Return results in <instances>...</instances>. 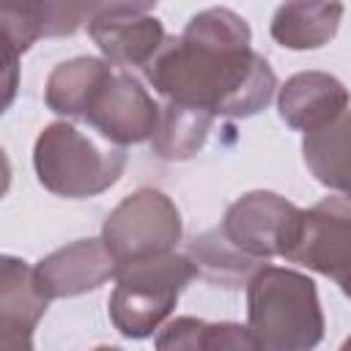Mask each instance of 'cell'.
I'll return each mask as SVG.
<instances>
[{"instance_id":"2e32d148","label":"cell","mask_w":351,"mask_h":351,"mask_svg":"<svg viewBox=\"0 0 351 351\" xmlns=\"http://www.w3.org/2000/svg\"><path fill=\"white\" fill-rule=\"evenodd\" d=\"M340 19V3H285L271 16V38L288 49H318L335 38Z\"/></svg>"},{"instance_id":"5bb4252c","label":"cell","mask_w":351,"mask_h":351,"mask_svg":"<svg viewBox=\"0 0 351 351\" xmlns=\"http://www.w3.org/2000/svg\"><path fill=\"white\" fill-rule=\"evenodd\" d=\"M302 154L318 184L351 200V110L304 134Z\"/></svg>"},{"instance_id":"ac0fdd59","label":"cell","mask_w":351,"mask_h":351,"mask_svg":"<svg viewBox=\"0 0 351 351\" xmlns=\"http://www.w3.org/2000/svg\"><path fill=\"white\" fill-rule=\"evenodd\" d=\"M156 351H211V324L192 315L173 318L159 329Z\"/></svg>"},{"instance_id":"7a4b0ae2","label":"cell","mask_w":351,"mask_h":351,"mask_svg":"<svg viewBox=\"0 0 351 351\" xmlns=\"http://www.w3.org/2000/svg\"><path fill=\"white\" fill-rule=\"evenodd\" d=\"M247 326L263 351H313L324 340L315 282L285 266H263L247 282Z\"/></svg>"},{"instance_id":"3957f363","label":"cell","mask_w":351,"mask_h":351,"mask_svg":"<svg viewBox=\"0 0 351 351\" xmlns=\"http://www.w3.org/2000/svg\"><path fill=\"white\" fill-rule=\"evenodd\" d=\"M33 167L44 189L77 200L107 192L121 178L126 154L99 145L69 121H52L36 137Z\"/></svg>"},{"instance_id":"8fae6325","label":"cell","mask_w":351,"mask_h":351,"mask_svg":"<svg viewBox=\"0 0 351 351\" xmlns=\"http://www.w3.org/2000/svg\"><path fill=\"white\" fill-rule=\"evenodd\" d=\"M41 293L52 299H71L88 291H96L107 280L118 277V263L107 252L101 239L71 241L33 266Z\"/></svg>"},{"instance_id":"5b68a950","label":"cell","mask_w":351,"mask_h":351,"mask_svg":"<svg viewBox=\"0 0 351 351\" xmlns=\"http://www.w3.org/2000/svg\"><path fill=\"white\" fill-rule=\"evenodd\" d=\"M101 241L118 263V271L170 255L181 241V214L165 192L148 186L137 189L107 214Z\"/></svg>"},{"instance_id":"9c48e42d","label":"cell","mask_w":351,"mask_h":351,"mask_svg":"<svg viewBox=\"0 0 351 351\" xmlns=\"http://www.w3.org/2000/svg\"><path fill=\"white\" fill-rule=\"evenodd\" d=\"M162 107L143 88L137 77L123 69H112L104 85L96 90L85 110V121L110 143L132 145L151 140L159 123Z\"/></svg>"},{"instance_id":"d6986e66","label":"cell","mask_w":351,"mask_h":351,"mask_svg":"<svg viewBox=\"0 0 351 351\" xmlns=\"http://www.w3.org/2000/svg\"><path fill=\"white\" fill-rule=\"evenodd\" d=\"M93 351H121V348H115V346H96Z\"/></svg>"},{"instance_id":"4fadbf2b","label":"cell","mask_w":351,"mask_h":351,"mask_svg":"<svg viewBox=\"0 0 351 351\" xmlns=\"http://www.w3.org/2000/svg\"><path fill=\"white\" fill-rule=\"evenodd\" d=\"M348 88L326 71H299L285 80L277 96L280 118L304 134L326 126L348 110Z\"/></svg>"},{"instance_id":"ba28073f","label":"cell","mask_w":351,"mask_h":351,"mask_svg":"<svg viewBox=\"0 0 351 351\" xmlns=\"http://www.w3.org/2000/svg\"><path fill=\"white\" fill-rule=\"evenodd\" d=\"M88 33L104 60L121 69H148L167 44L165 27L148 3L96 5L88 19Z\"/></svg>"},{"instance_id":"6da1fadb","label":"cell","mask_w":351,"mask_h":351,"mask_svg":"<svg viewBox=\"0 0 351 351\" xmlns=\"http://www.w3.org/2000/svg\"><path fill=\"white\" fill-rule=\"evenodd\" d=\"M148 80L167 101L206 110L214 118H250L277 90L271 66L252 49L250 25L230 8L195 14L148 66Z\"/></svg>"},{"instance_id":"8992f818","label":"cell","mask_w":351,"mask_h":351,"mask_svg":"<svg viewBox=\"0 0 351 351\" xmlns=\"http://www.w3.org/2000/svg\"><path fill=\"white\" fill-rule=\"evenodd\" d=\"M302 208L277 192L255 189L233 200L217 228L222 241L255 266H266L271 258H282Z\"/></svg>"},{"instance_id":"ffe728a7","label":"cell","mask_w":351,"mask_h":351,"mask_svg":"<svg viewBox=\"0 0 351 351\" xmlns=\"http://www.w3.org/2000/svg\"><path fill=\"white\" fill-rule=\"evenodd\" d=\"M340 351H351V335L343 340V346H340Z\"/></svg>"},{"instance_id":"e0dca14e","label":"cell","mask_w":351,"mask_h":351,"mask_svg":"<svg viewBox=\"0 0 351 351\" xmlns=\"http://www.w3.org/2000/svg\"><path fill=\"white\" fill-rule=\"evenodd\" d=\"M211 123H214L211 112L167 101L159 112V123L151 137V148L156 156H162L167 162L192 159L206 145Z\"/></svg>"},{"instance_id":"52a82bcc","label":"cell","mask_w":351,"mask_h":351,"mask_svg":"<svg viewBox=\"0 0 351 351\" xmlns=\"http://www.w3.org/2000/svg\"><path fill=\"white\" fill-rule=\"evenodd\" d=\"M282 258L329 277L351 299V200L324 197L302 208Z\"/></svg>"},{"instance_id":"277c9868","label":"cell","mask_w":351,"mask_h":351,"mask_svg":"<svg viewBox=\"0 0 351 351\" xmlns=\"http://www.w3.org/2000/svg\"><path fill=\"white\" fill-rule=\"evenodd\" d=\"M195 274L197 269L192 261L178 252L121 269L110 296L112 326L132 340L154 335L173 313L181 291L192 282Z\"/></svg>"},{"instance_id":"9a60e30c","label":"cell","mask_w":351,"mask_h":351,"mask_svg":"<svg viewBox=\"0 0 351 351\" xmlns=\"http://www.w3.org/2000/svg\"><path fill=\"white\" fill-rule=\"evenodd\" d=\"M112 63L104 58H71L55 66L44 85V101L52 112L66 118H82L96 90L112 74Z\"/></svg>"},{"instance_id":"7c38bea8","label":"cell","mask_w":351,"mask_h":351,"mask_svg":"<svg viewBox=\"0 0 351 351\" xmlns=\"http://www.w3.org/2000/svg\"><path fill=\"white\" fill-rule=\"evenodd\" d=\"M33 266L3 255L0 261V351H33V332L47 313Z\"/></svg>"},{"instance_id":"30bf717a","label":"cell","mask_w":351,"mask_h":351,"mask_svg":"<svg viewBox=\"0 0 351 351\" xmlns=\"http://www.w3.org/2000/svg\"><path fill=\"white\" fill-rule=\"evenodd\" d=\"M96 5H63V3H5L0 8V27L5 41V107L16 85V60L41 36H69L82 19L93 16Z\"/></svg>"}]
</instances>
